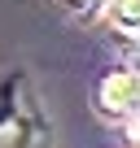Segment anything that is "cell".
I'll return each instance as SVG.
<instances>
[{
    "label": "cell",
    "instance_id": "cell-2",
    "mask_svg": "<svg viewBox=\"0 0 140 148\" xmlns=\"http://www.w3.org/2000/svg\"><path fill=\"white\" fill-rule=\"evenodd\" d=\"M110 26L140 39V0H110Z\"/></svg>",
    "mask_w": 140,
    "mask_h": 148
},
{
    "label": "cell",
    "instance_id": "cell-3",
    "mask_svg": "<svg viewBox=\"0 0 140 148\" xmlns=\"http://www.w3.org/2000/svg\"><path fill=\"white\" fill-rule=\"evenodd\" d=\"M70 5H75V9H92L96 0H70Z\"/></svg>",
    "mask_w": 140,
    "mask_h": 148
},
{
    "label": "cell",
    "instance_id": "cell-1",
    "mask_svg": "<svg viewBox=\"0 0 140 148\" xmlns=\"http://www.w3.org/2000/svg\"><path fill=\"white\" fill-rule=\"evenodd\" d=\"M101 109L105 113H136L140 109V74L136 70H118V74H105V83H101Z\"/></svg>",
    "mask_w": 140,
    "mask_h": 148
}]
</instances>
